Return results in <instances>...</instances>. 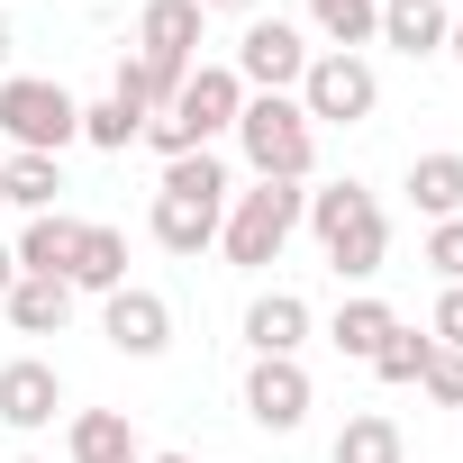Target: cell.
<instances>
[{"label": "cell", "mask_w": 463, "mask_h": 463, "mask_svg": "<svg viewBox=\"0 0 463 463\" xmlns=\"http://www.w3.org/2000/svg\"><path fill=\"white\" fill-rule=\"evenodd\" d=\"M246 345L255 354H300L309 345V300L300 291H255L246 300Z\"/></svg>", "instance_id": "obj_14"}, {"label": "cell", "mask_w": 463, "mask_h": 463, "mask_svg": "<svg viewBox=\"0 0 463 463\" xmlns=\"http://www.w3.org/2000/svg\"><path fill=\"white\" fill-rule=\"evenodd\" d=\"M10 463H46V454H10Z\"/></svg>", "instance_id": "obj_36"}, {"label": "cell", "mask_w": 463, "mask_h": 463, "mask_svg": "<svg viewBox=\"0 0 463 463\" xmlns=\"http://www.w3.org/2000/svg\"><path fill=\"white\" fill-rule=\"evenodd\" d=\"M173 91H182V73H164V64H146V55H118V100L128 109H173Z\"/></svg>", "instance_id": "obj_24"}, {"label": "cell", "mask_w": 463, "mask_h": 463, "mask_svg": "<svg viewBox=\"0 0 463 463\" xmlns=\"http://www.w3.org/2000/svg\"><path fill=\"white\" fill-rule=\"evenodd\" d=\"M291 100H300L309 128H364V118L382 109V73H373L364 55H336V46H327V55H309V73H300Z\"/></svg>", "instance_id": "obj_6"}, {"label": "cell", "mask_w": 463, "mask_h": 463, "mask_svg": "<svg viewBox=\"0 0 463 463\" xmlns=\"http://www.w3.org/2000/svg\"><path fill=\"white\" fill-rule=\"evenodd\" d=\"M218 218H227V200H200V191H155V246L164 255H200V246H218Z\"/></svg>", "instance_id": "obj_12"}, {"label": "cell", "mask_w": 463, "mask_h": 463, "mask_svg": "<svg viewBox=\"0 0 463 463\" xmlns=\"http://www.w3.org/2000/svg\"><path fill=\"white\" fill-rule=\"evenodd\" d=\"M82 137H91L100 155H128V146L146 137V109H128V100L109 91V100H91V109H82Z\"/></svg>", "instance_id": "obj_25"}, {"label": "cell", "mask_w": 463, "mask_h": 463, "mask_svg": "<svg viewBox=\"0 0 463 463\" xmlns=\"http://www.w3.org/2000/svg\"><path fill=\"white\" fill-rule=\"evenodd\" d=\"M73 291H128V237L118 227H100V218H82V255H73Z\"/></svg>", "instance_id": "obj_19"}, {"label": "cell", "mask_w": 463, "mask_h": 463, "mask_svg": "<svg viewBox=\"0 0 463 463\" xmlns=\"http://www.w3.org/2000/svg\"><path fill=\"white\" fill-rule=\"evenodd\" d=\"M100 336H109L128 364H155V354L173 345V300H164V291H146V282H128V291H109V300H100Z\"/></svg>", "instance_id": "obj_9"}, {"label": "cell", "mask_w": 463, "mask_h": 463, "mask_svg": "<svg viewBox=\"0 0 463 463\" xmlns=\"http://www.w3.org/2000/svg\"><path fill=\"white\" fill-rule=\"evenodd\" d=\"M300 227L318 237V255L336 264V282H373L382 255H391V218H382V200H373L364 182H318V191H300Z\"/></svg>", "instance_id": "obj_1"}, {"label": "cell", "mask_w": 463, "mask_h": 463, "mask_svg": "<svg viewBox=\"0 0 463 463\" xmlns=\"http://www.w3.org/2000/svg\"><path fill=\"white\" fill-rule=\"evenodd\" d=\"M409 209H418L427 227H436V218H463V155H454V146L409 164Z\"/></svg>", "instance_id": "obj_17"}, {"label": "cell", "mask_w": 463, "mask_h": 463, "mask_svg": "<svg viewBox=\"0 0 463 463\" xmlns=\"http://www.w3.org/2000/svg\"><path fill=\"white\" fill-rule=\"evenodd\" d=\"M0 137L10 155H64L82 137V100L46 73H0Z\"/></svg>", "instance_id": "obj_5"}, {"label": "cell", "mask_w": 463, "mask_h": 463, "mask_svg": "<svg viewBox=\"0 0 463 463\" xmlns=\"http://www.w3.org/2000/svg\"><path fill=\"white\" fill-rule=\"evenodd\" d=\"M391 327H400V309H391V300H373V291H354V300L327 318V336H336V354H345V364H373V354L391 345Z\"/></svg>", "instance_id": "obj_16"}, {"label": "cell", "mask_w": 463, "mask_h": 463, "mask_svg": "<svg viewBox=\"0 0 463 463\" xmlns=\"http://www.w3.org/2000/svg\"><path fill=\"white\" fill-rule=\"evenodd\" d=\"M309 37H300V19H246V37H237V64H227V73H237L246 91H300V73H309Z\"/></svg>", "instance_id": "obj_7"}, {"label": "cell", "mask_w": 463, "mask_h": 463, "mask_svg": "<svg viewBox=\"0 0 463 463\" xmlns=\"http://www.w3.org/2000/svg\"><path fill=\"white\" fill-rule=\"evenodd\" d=\"M291 237H300V182H255V191L227 200V218H218V255L237 264V273L282 264Z\"/></svg>", "instance_id": "obj_4"}, {"label": "cell", "mask_w": 463, "mask_h": 463, "mask_svg": "<svg viewBox=\"0 0 463 463\" xmlns=\"http://www.w3.org/2000/svg\"><path fill=\"white\" fill-rule=\"evenodd\" d=\"M237 109H246V82L227 73V64H191L182 73V91H173V109H155L146 118V146L173 164V155H209L218 137H237Z\"/></svg>", "instance_id": "obj_2"}, {"label": "cell", "mask_w": 463, "mask_h": 463, "mask_svg": "<svg viewBox=\"0 0 463 463\" xmlns=\"http://www.w3.org/2000/svg\"><path fill=\"white\" fill-rule=\"evenodd\" d=\"M309 10V28L336 46V55H364L373 37H382V0H300Z\"/></svg>", "instance_id": "obj_21"}, {"label": "cell", "mask_w": 463, "mask_h": 463, "mask_svg": "<svg viewBox=\"0 0 463 463\" xmlns=\"http://www.w3.org/2000/svg\"><path fill=\"white\" fill-rule=\"evenodd\" d=\"M427 264H436L445 282H463V218H436V227H427Z\"/></svg>", "instance_id": "obj_29"}, {"label": "cell", "mask_w": 463, "mask_h": 463, "mask_svg": "<svg viewBox=\"0 0 463 463\" xmlns=\"http://www.w3.org/2000/svg\"><path fill=\"white\" fill-rule=\"evenodd\" d=\"M327 463H409V436H400V418H382V409H354V418L336 427Z\"/></svg>", "instance_id": "obj_18"}, {"label": "cell", "mask_w": 463, "mask_h": 463, "mask_svg": "<svg viewBox=\"0 0 463 463\" xmlns=\"http://www.w3.org/2000/svg\"><path fill=\"white\" fill-rule=\"evenodd\" d=\"M55 191H64V155H10V164H0V200L28 209V218H46Z\"/></svg>", "instance_id": "obj_22"}, {"label": "cell", "mask_w": 463, "mask_h": 463, "mask_svg": "<svg viewBox=\"0 0 463 463\" xmlns=\"http://www.w3.org/2000/svg\"><path fill=\"white\" fill-rule=\"evenodd\" d=\"M64 454H73V463H146V445H137L128 409H73Z\"/></svg>", "instance_id": "obj_15"}, {"label": "cell", "mask_w": 463, "mask_h": 463, "mask_svg": "<svg viewBox=\"0 0 463 463\" xmlns=\"http://www.w3.org/2000/svg\"><path fill=\"white\" fill-rule=\"evenodd\" d=\"M427 354H436V336H418V327H391V345L373 354V373H382V382H418V373H427Z\"/></svg>", "instance_id": "obj_26"}, {"label": "cell", "mask_w": 463, "mask_h": 463, "mask_svg": "<svg viewBox=\"0 0 463 463\" xmlns=\"http://www.w3.org/2000/svg\"><path fill=\"white\" fill-rule=\"evenodd\" d=\"M427 336H436L445 354H463V282H445V291H436V309H427Z\"/></svg>", "instance_id": "obj_28"}, {"label": "cell", "mask_w": 463, "mask_h": 463, "mask_svg": "<svg viewBox=\"0 0 463 463\" xmlns=\"http://www.w3.org/2000/svg\"><path fill=\"white\" fill-rule=\"evenodd\" d=\"M146 463H200V454H146Z\"/></svg>", "instance_id": "obj_34"}, {"label": "cell", "mask_w": 463, "mask_h": 463, "mask_svg": "<svg viewBox=\"0 0 463 463\" xmlns=\"http://www.w3.org/2000/svg\"><path fill=\"white\" fill-rule=\"evenodd\" d=\"M10 291H19V255H10V246H0V300H10Z\"/></svg>", "instance_id": "obj_31"}, {"label": "cell", "mask_w": 463, "mask_h": 463, "mask_svg": "<svg viewBox=\"0 0 463 463\" xmlns=\"http://www.w3.org/2000/svg\"><path fill=\"white\" fill-rule=\"evenodd\" d=\"M200 0H146L137 10V55L146 64H164V73H191V55H200Z\"/></svg>", "instance_id": "obj_11"}, {"label": "cell", "mask_w": 463, "mask_h": 463, "mask_svg": "<svg viewBox=\"0 0 463 463\" xmlns=\"http://www.w3.org/2000/svg\"><path fill=\"white\" fill-rule=\"evenodd\" d=\"M445 55H454V64H463V10H454V28H445Z\"/></svg>", "instance_id": "obj_33"}, {"label": "cell", "mask_w": 463, "mask_h": 463, "mask_svg": "<svg viewBox=\"0 0 463 463\" xmlns=\"http://www.w3.org/2000/svg\"><path fill=\"white\" fill-rule=\"evenodd\" d=\"M237 146H246L255 182H309V164H318V128L300 118L291 91H246V109H237Z\"/></svg>", "instance_id": "obj_3"}, {"label": "cell", "mask_w": 463, "mask_h": 463, "mask_svg": "<svg viewBox=\"0 0 463 463\" xmlns=\"http://www.w3.org/2000/svg\"><path fill=\"white\" fill-rule=\"evenodd\" d=\"M200 10H237V19H255V10H264V0H200Z\"/></svg>", "instance_id": "obj_32"}, {"label": "cell", "mask_w": 463, "mask_h": 463, "mask_svg": "<svg viewBox=\"0 0 463 463\" xmlns=\"http://www.w3.org/2000/svg\"><path fill=\"white\" fill-rule=\"evenodd\" d=\"M445 28H454V10L445 0H418V10H382V37L373 46H391V55H445Z\"/></svg>", "instance_id": "obj_20"}, {"label": "cell", "mask_w": 463, "mask_h": 463, "mask_svg": "<svg viewBox=\"0 0 463 463\" xmlns=\"http://www.w3.org/2000/svg\"><path fill=\"white\" fill-rule=\"evenodd\" d=\"M445 10H463V0H445Z\"/></svg>", "instance_id": "obj_37"}, {"label": "cell", "mask_w": 463, "mask_h": 463, "mask_svg": "<svg viewBox=\"0 0 463 463\" xmlns=\"http://www.w3.org/2000/svg\"><path fill=\"white\" fill-rule=\"evenodd\" d=\"M55 409H64V373H55L46 354H19V364H0V427L37 436V427H55Z\"/></svg>", "instance_id": "obj_10"}, {"label": "cell", "mask_w": 463, "mask_h": 463, "mask_svg": "<svg viewBox=\"0 0 463 463\" xmlns=\"http://www.w3.org/2000/svg\"><path fill=\"white\" fill-rule=\"evenodd\" d=\"M10 55H19V28H10V10H0V73H10Z\"/></svg>", "instance_id": "obj_30"}, {"label": "cell", "mask_w": 463, "mask_h": 463, "mask_svg": "<svg viewBox=\"0 0 463 463\" xmlns=\"http://www.w3.org/2000/svg\"><path fill=\"white\" fill-rule=\"evenodd\" d=\"M237 400H246V418H255L264 436H300V427H309V400H318V382H309V364H300V354H255Z\"/></svg>", "instance_id": "obj_8"}, {"label": "cell", "mask_w": 463, "mask_h": 463, "mask_svg": "<svg viewBox=\"0 0 463 463\" xmlns=\"http://www.w3.org/2000/svg\"><path fill=\"white\" fill-rule=\"evenodd\" d=\"M10 255H19V273H28V282H73V255H82V218H64V209L28 218Z\"/></svg>", "instance_id": "obj_13"}, {"label": "cell", "mask_w": 463, "mask_h": 463, "mask_svg": "<svg viewBox=\"0 0 463 463\" xmlns=\"http://www.w3.org/2000/svg\"><path fill=\"white\" fill-rule=\"evenodd\" d=\"M382 10H418V0H382Z\"/></svg>", "instance_id": "obj_35"}, {"label": "cell", "mask_w": 463, "mask_h": 463, "mask_svg": "<svg viewBox=\"0 0 463 463\" xmlns=\"http://www.w3.org/2000/svg\"><path fill=\"white\" fill-rule=\"evenodd\" d=\"M418 391H427L436 409H463V354H445V345H436V354H427V373H418Z\"/></svg>", "instance_id": "obj_27"}, {"label": "cell", "mask_w": 463, "mask_h": 463, "mask_svg": "<svg viewBox=\"0 0 463 463\" xmlns=\"http://www.w3.org/2000/svg\"><path fill=\"white\" fill-rule=\"evenodd\" d=\"M0 309H10L19 336H64V318H73V282H28V273H19V291L0 300Z\"/></svg>", "instance_id": "obj_23"}]
</instances>
